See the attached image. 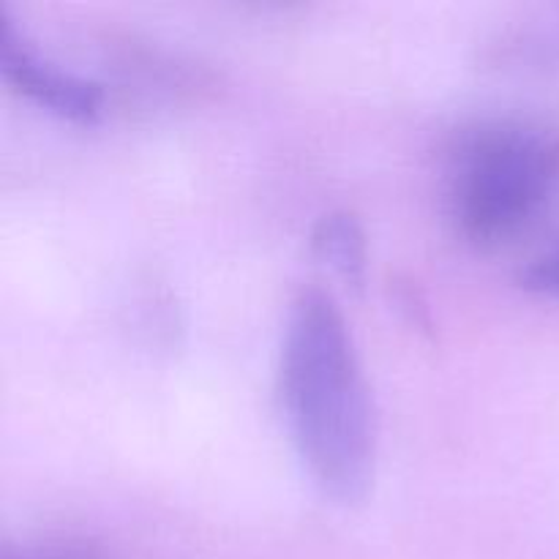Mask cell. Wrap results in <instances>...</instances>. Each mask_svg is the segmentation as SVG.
I'll list each match as a JSON object with an SVG mask.
<instances>
[{
	"label": "cell",
	"mask_w": 559,
	"mask_h": 559,
	"mask_svg": "<svg viewBox=\"0 0 559 559\" xmlns=\"http://www.w3.org/2000/svg\"><path fill=\"white\" fill-rule=\"evenodd\" d=\"M278 396L317 489L338 506L364 502L377 475V409L353 331L325 289L306 287L289 304Z\"/></svg>",
	"instance_id": "1"
},
{
	"label": "cell",
	"mask_w": 559,
	"mask_h": 559,
	"mask_svg": "<svg viewBox=\"0 0 559 559\" xmlns=\"http://www.w3.org/2000/svg\"><path fill=\"white\" fill-rule=\"evenodd\" d=\"M559 189V136L527 120H484L448 156V211L478 246L516 238Z\"/></svg>",
	"instance_id": "2"
},
{
	"label": "cell",
	"mask_w": 559,
	"mask_h": 559,
	"mask_svg": "<svg viewBox=\"0 0 559 559\" xmlns=\"http://www.w3.org/2000/svg\"><path fill=\"white\" fill-rule=\"evenodd\" d=\"M0 71L14 91L63 118L91 123L102 115V82L44 58L5 9H0Z\"/></svg>",
	"instance_id": "3"
},
{
	"label": "cell",
	"mask_w": 559,
	"mask_h": 559,
	"mask_svg": "<svg viewBox=\"0 0 559 559\" xmlns=\"http://www.w3.org/2000/svg\"><path fill=\"white\" fill-rule=\"evenodd\" d=\"M311 251L342 276L347 287L364 289L369 273V240L358 213L347 207L322 213L311 229Z\"/></svg>",
	"instance_id": "4"
},
{
	"label": "cell",
	"mask_w": 559,
	"mask_h": 559,
	"mask_svg": "<svg viewBox=\"0 0 559 559\" xmlns=\"http://www.w3.org/2000/svg\"><path fill=\"white\" fill-rule=\"evenodd\" d=\"M0 559H104L102 549L82 538H47L36 544L5 546Z\"/></svg>",
	"instance_id": "5"
},
{
	"label": "cell",
	"mask_w": 559,
	"mask_h": 559,
	"mask_svg": "<svg viewBox=\"0 0 559 559\" xmlns=\"http://www.w3.org/2000/svg\"><path fill=\"white\" fill-rule=\"evenodd\" d=\"M519 284L530 293L559 295V240L546 246L519 271Z\"/></svg>",
	"instance_id": "6"
}]
</instances>
